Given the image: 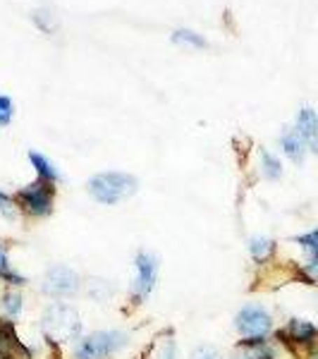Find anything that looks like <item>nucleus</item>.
Returning a JSON list of instances; mask_svg holds the SVG:
<instances>
[{
	"label": "nucleus",
	"mask_w": 318,
	"mask_h": 359,
	"mask_svg": "<svg viewBox=\"0 0 318 359\" xmlns=\"http://www.w3.org/2000/svg\"><path fill=\"white\" fill-rule=\"evenodd\" d=\"M41 331L48 343H77L82 338V321L72 304L53 299L41 314Z\"/></svg>",
	"instance_id": "1"
},
{
	"label": "nucleus",
	"mask_w": 318,
	"mask_h": 359,
	"mask_svg": "<svg viewBox=\"0 0 318 359\" xmlns=\"http://www.w3.org/2000/svg\"><path fill=\"white\" fill-rule=\"evenodd\" d=\"M137 189H139V180L132 175V172H123V170L96 172V175L89 177V182H86L89 196L103 206L123 204V201L137 194Z\"/></svg>",
	"instance_id": "2"
},
{
	"label": "nucleus",
	"mask_w": 318,
	"mask_h": 359,
	"mask_svg": "<svg viewBox=\"0 0 318 359\" xmlns=\"http://www.w3.org/2000/svg\"><path fill=\"white\" fill-rule=\"evenodd\" d=\"M130 345V333L113 328V331H94L74 343V359H111Z\"/></svg>",
	"instance_id": "3"
},
{
	"label": "nucleus",
	"mask_w": 318,
	"mask_h": 359,
	"mask_svg": "<svg viewBox=\"0 0 318 359\" xmlns=\"http://www.w3.org/2000/svg\"><path fill=\"white\" fill-rule=\"evenodd\" d=\"M15 201L29 218H48L55 208V184L46 180H34L32 184L17 189Z\"/></svg>",
	"instance_id": "4"
},
{
	"label": "nucleus",
	"mask_w": 318,
	"mask_h": 359,
	"mask_svg": "<svg viewBox=\"0 0 318 359\" xmlns=\"http://www.w3.org/2000/svg\"><path fill=\"white\" fill-rule=\"evenodd\" d=\"M273 338L282 347H287L292 355H297V352L304 355L306 350L318 345V323L306 316H290L285 321V326L275 328Z\"/></svg>",
	"instance_id": "5"
},
{
	"label": "nucleus",
	"mask_w": 318,
	"mask_h": 359,
	"mask_svg": "<svg viewBox=\"0 0 318 359\" xmlns=\"http://www.w3.org/2000/svg\"><path fill=\"white\" fill-rule=\"evenodd\" d=\"M134 278H132V290H130V302L132 304H144L148 297L153 294L155 285H158V271H160V264H158V257L153 252H137L134 257Z\"/></svg>",
	"instance_id": "6"
},
{
	"label": "nucleus",
	"mask_w": 318,
	"mask_h": 359,
	"mask_svg": "<svg viewBox=\"0 0 318 359\" xmlns=\"http://www.w3.org/2000/svg\"><path fill=\"white\" fill-rule=\"evenodd\" d=\"M240 338H270L275 333V318L258 302H247L233 321Z\"/></svg>",
	"instance_id": "7"
},
{
	"label": "nucleus",
	"mask_w": 318,
	"mask_h": 359,
	"mask_svg": "<svg viewBox=\"0 0 318 359\" xmlns=\"http://www.w3.org/2000/svg\"><path fill=\"white\" fill-rule=\"evenodd\" d=\"M79 287H82V278H79L77 271L65 264L50 266L41 280V292L50 299H67L72 294H77Z\"/></svg>",
	"instance_id": "8"
},
{
	"label": "nucleus",
	"mask_w": 318,
	"mask_h": 359,
	"mask_svg": "<svg viewBox=\"0 0 318 359\" xmlns=\"http://www.w3.org/2000/svg\"><path fill=\"white\" fill-rule=\"evenodd\" d=\"M294 130L302 135L306 149L318 158V113L311 106H304L302 111L297 113V123H294Z\"/></svg>",
	"instance_id": "9"
},
{
	"label": "nucleus",
	"mask_w": 318,
	"mask_h": 359,
	"mask_svg": "<svg viewBox=\"0 0 318 359\" xmlns=\"http://www.w3.org/2000/svg\"><path fill=\"white\" fill-rule=\"evenodd\" d=\"M247 252H249L251 262L263 269V266L273 264V259L277 254V242L273 237L254 235V237H249V242H247Z\"/></svg>",
	"instance_id": "10"
},
{
	"label": "nucleus",
	"mask_w": 318,
	"mask_h": 359,
	"mask_svg": "<svg viewBox=\"0 0 318 359\" xmlns=\"http://www.w3.org/2000/svg\"><path fill=\"white\" fill-rule=\"evenodd\" d=\"M0 283H3L5 287H27L29 285V278L22 276L20 271L13 269V264H10V247L5 240H0Z\"/></svg>",
	"instance_id": "11"
},
{
	"label": "nucleus",
	"mask_w": 318,
	"mask_h": 359,
	"mask_svg": "<svg viewBox=\"0 0 318 359\" xmlns=\"http://www.w3.org/2000/svg\"><path fill=\"white\" fill-rule=\"evenodd\" d=\"M280 149H282V154L287 156V158L292 161L294 165H302L304 163V158H306V144H304V139H302V135H299L297 130H287L285 135L280 137Z\"/></svg>",
	"instance_id": "12"
},
{
	"label": "nucleus",
	"mask_w": 318,
	"mask_h": 359,
	"mask_svg": "<svg viewBox=\"0 0 318 359\" xmlns=\"http://www.w3.org/2000/svg\"><path fill=\"white\" fill-rule=\"evenodd\" d=\"M0 309H3L5 318H10V321H17L25 314V294H22L20 287H5L0 292Z\"/></svg>",
	"instance_id": "13"
},
{
	"label": "nucleus",
	"mask_w": 318,
	"mask_h": 359,
	"mask_svg": "<svg viewBox=\"0 0 318 359\" xmlns=\"http://www.w3.org/2000/svg\"><path fill=\"white\" fill-rule=\"evenodd\" d=\"M29 163L34 165V170H36V177L39 180H46V182H53L57 184L62 180L60 175V170L50 163L48 158H46L43 154H39V151H29Z\"/></svg>",
	"instance_id": "14"
},
{
	"label": "nucleus",
	"mask_w": 318,
	"mask_h": 359,
	"mask_svg": "<svg viewBox=\"0 0 318 359\" xmlns=\"http://www.w3.org/2000/svg\"><path fill=\"white\" fill-rule=\"evenodd\" d=\"M290 242L294 247L302 249L306 254V259H318V225L311 230H306L302 235H294Z\"/></svg>",
	"instance_id": "15"
},
{
	"label": "nucleus",
	"mask_w": 318,
	"mask_h": 359,
	"mask_svg": "<svg viewBox=\"0 0 318 359\" xmlns=\"http://www.w3.org/2000/svg\"><path fill=\"white\" fill-rule=\"evenodd\" d=\"M261 175L265 180H280L282 177V163H280V158H277L275 154H270V151H265V149H261Z\"/></svg>",
	"instance_id": "16"
},
{
	"label": "nucleus",
	"mask_w": 318,
	"mask_h": 359,
	"mask_svg": "<svg viewBox=\"0 0 318 359\" xmlns=\"http://www.w3.org/2000/svg\"><path fill=\"white\" fill-rule=\"evenodd\" d=\"M297 283L318 287V259H304L302 264H297Z\"/></svg>",
	"instance_id": "17"
},
{
	"label": "nucleus",
	"mask_w": 318,
	"mask_h": 359,
	"mask_svg": "<svg viewBox=\"0 0 318 359\" xmlns=\"http://www.w3.org/2000/svg\"><path fill=\"white\" fill-rule=\"evenodd\" d=\"M20 213L22 211H20V206H17L15 196L0 189V218H3V221H8V223H15L17 218H20Z\"/></svg>",
	"instance_id": "18"
},
{
	"label": "nucleus",
	"mask_w": 318,
	"mask_h": 359,
	"mask_svg": "<svg viewBox=\"0 0 318 359\" xmlns=\"http://www.w3.org/2000/svg\"><path fill=\"white\" fill-rule=\"evenodd\" d=\"M172 43L175 46H192V48H206V39L199 36L196 32H189V29H177L172 34Z\"/></svg>",
	"instance_id": "19"
},
{
	"label": "nucleus",
	"mask_w": 318,
	"mask_h": 359,
	"mask_svg": "<svg viewBox=\"0 0 318 359\" xmlns=\"http://www.w3.org/2000/svg\"><path fill=\"white\" fill-rule=\"evenodd\" d=\"M153 359H177V343L172 338H165L153 350Z\"/></svg>",
	"instance_id": "20"
},
{
	"label": "nucleus",
	"mask_w": 318,
	"mask_h": 359,
	"mask_svg": "<svg viewBox=\"0 0 318 359\" xmlns=\"http://www.w3.org/2000/svg\"><path fill=\"white\" fill-rule=\"evenodd\" d=\"M13 115H15L13 98L0 96V127H8L10 123H13Z\"/></svg>",
	"instance_id": "21"
},
{
	"label": "nucleus",
	"mask_w": 318,
	"mask_h": 359,
	"mask_svg": "<svg viewBox=\"0 0 318 359\" xmlns=\"http://www.w3.org/2000/svg\"><path fill=\"white\" fill-rule=\"evenodd\" d=\"M32 20L36 22L39 27H41V32H43V34H50V32H53V27H50V15L46 13V10H36V13L32 15Z\"/></svg>",
	"instance_id": "22"
},
{
	"label": "nucleus",
	"mask_w": 318,
	"mask_h": 359,
	"mask_svg": "<svg viewBox=\"0 0 318 359\" xmlns=\"http://www.w3.org/2000/svg\"><path fill=\"white\" fill-rule=\"evenodd\" d=\"M192 359H223V357L218 355V350H213V347L201 345L192 352Z\"/></svg>",
	"instance_id": "23"
},
{
	"label": "nucleus",
	"mask_w": 318,
	"mask_h": 359,
	"mask_svg": "<svg viewBox=\"0 0 318 359\" xmlns=\"http://www.w3.org/2000/svg\"><path fill=\"white\" fill-rule=\"evenodd\" d=\"M304 359H318V345L311 347V350H306L304 352Z\"/></svg>",
	"instance_id": "24"
}]
</instances>
